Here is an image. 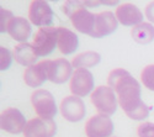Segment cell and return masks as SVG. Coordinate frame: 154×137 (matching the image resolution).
I'll list each match as a JSON object with an SVG mask.
<instances>
[{
    "label": "cell",
    "mask_w": 154,
    "mask_h": 137,
    "mask_svg": "<svg viewBox=\"0 0 154 137\" xmlns=\"http://www.w3.org/2000/svg\"><path fill=\"white\" fill-rule=\"evenodd\" d=\"M109 86L117 94L119 104L125 114L132 120H144L150 109L140 99V84L126 69H113L107 78Z\"/></svg>",
    "instance_id": "cell-1"
},
{
    "label": "cell",
    "mask_w": 154,
    "mask_h": 137,
    "mask_svg": "<svg viewBox=\"0 0 154 137\" xmlns=\"http://www.w3.org/2000/svg\"><path fill=\"white\" fill-rule=\"evenodd\" d=\"M63 11L66 14L76 31L90 35L94 30L95 14L90 12L83 2H66L63 4Z\"/></svg>",
    "instance_id": "cell-2"
},
{
    "label": "cell",
    "mask_w": 154,
    "mask_h": 137,
    "mask_svg": "<svg viewBox=\"0 0 154 137\" xmlns=\"http://www.w3.org/2000/svg\"><path fill=\"white\" fill-rule=\"evenodd\" d=\"M90 100L95 109L99 111V114L110 116L112 115L117 109L119 99L116 96V93L112 88L107 85L97 86L91 93Z\"/></svg>",
    "instance_id": "cell-3"
},
{
    "label": "cell",
    "mask_w": 154,
    "mask_h": 137,
    "mask_svg": "<svg viewBox=\"0 0 154 137\" xmlns=\"http://www.w3.org/2000/svg\"><path fill=\"white\" fill-rule=\"evenodd\" d=\"M32 46L38 57H46L57 47V27H40L33 36Z\"/></svg>",
    "instance_id": "cell-4"
},
{
    "label": "cell",
    "mask_w": 154,
    "mask_h": 137,
    "mask_svg": "<svg viewBox=\"0 0 154 137\" xmlns=\"http://www.w3.org/2000/svg\"><path fill=\"white\" fill-rule=\"evenodd\" d=\"M31 103L38 117L53 120V117L57 114V105L54 96L48 90L38 89L33 92L31 96Z\"/></svg>",
    "instance_id": "cell-5"
},
{
    "label": "cell",
    "mask_w": 154,
    "mask_h": 137,
    "mask_svg": "<svg viewBox=\"0 0 154 137\" xmlns=\"http://www.w3.org/2000/svg\"><path fill=\"white\" fill-rule=\"evenodd\" d=\"M69 89L74 96L84 98L94 89V76L89 69H75L70 78Z\"/></svg>",
    "instance_id": "cell-6"
},
{
    "label": "cell",
    "mask_w": 154,
    "mask_h": 137,
    "mask_svg": "<svg viewBox=\"0 0 154 137\" xmlns=\"http://www.w3.org/2000/svg\"><path fill=\"white\" fill-rule=\"evenodd\" d=\"M30 22L38 27H49L53 25V11L43 0H33L29 9Z\"/></svg>",
    "instance_id": "cell-7"
},
{
    "label": "cell",
    "mask_w": 154,
    "mask_h": 137,
    "mask_svg": "<svg viewBox=\"0 0 154 137\" xmlns=\"http://www.w3.org/2000/svg\"><path fill=\"white\" fill-rule=\"evenodd\" d=\"M26 123L23 114L16 107H8L0 114V127L9 133L17 135L23 132Z\"/></svg>",
    "instance_id": "cell-8"
},
{
    "label": "cell",
    "mask_w": 154,
    "mask_h": 137,
    "mask_svg": "<svg viewBox=\"0 0 154 137\" xmlns=\"http://www.w3.org/2000/svg\"><path fill=\"white\" fill-rule=\"evenodd\" d=\"M57 132V123L54 120L33 117L27 121L23 130L25 137H54Z\"/></svg>",
    "instance_id": "cell-9"
},
{
    "label": "cell",
    "mask_w": 154,
    "mask_h": 137,
    "mask_svg": "<svg viewBox=\"0 0 154 137\" xmlns=\"http://www.w3.org/2000/svg\"><path fill=\"white\" fill-rule=\"evenodd\" d=\"M113 132V122L106 115H94L85 123V133L88 137H111Z\"/></svg>",
    "instance_id": "cell-10"
},
{
    "label": "cell",
    "mask_w": 154,
    "mask_h": 137,
    "mask_svg": "<svg viewBox=\"0 0 154 137\" xmlns=\"http://www.w3.org/2000/svg\"><path fill=\"white\" fill-rule=\"evenodd\" d=\"M72 63L64 58H58L54 61H47V78L52 83L63 84L69 80L73 76Z\"/></svg>",
    "instance_id": "cell-11"
},
{
    "label": "cell",
    "mask_w": 154,
    "mask_h": 137,
    "mask_svg": "<svg viewBox=\"0 0 154 137\" xmlns=\"http://www.w3.org/2000/svg\"><path fill=\"white\" fill-rule=\"evenodd\" d=\"M60 114L67 121L70 122H78L84 119L85 116V104L78 96H67L64 98L60 103Z\"/></svg>",
    "instance_id": "cell-12"
},
{
    "label": "cell",
    "mask_w": 154,
    "mask_h": 137,
    "mask_svg": "<svg viewBox=\"0 0 154 137\" xmlns=\"http://www.w3.org/2000/svg\"><path fill=\"white\" fill-rule=\"evenodd\" d=\"M119 26V21L111 11H102L99 14H95V23L94 30L89 36L93 39H101L111 35L112 32L116 31Z\"/></svg>",
    "instance_id": "cell-13"
},
{
    "label": "cell",
    "mask_w": 154,
    "mask_h": 137,
    "mask_svg": "<svg viewBox=\"0 0 154 137\" xmlns=\"http://www.w3.org/2000/svg\"><path fill=\"white\" fill-rule=\"evenodd\" d=\"M115 16H116L117 21L125 25V26H133V27L142 23L143 20V14L140 12V10L131 3H125L120 5L116 9Z\"/></svg>",
    "instance_id": "cell-14"
},
{
    "label": "cell",
    "mask_w": 154,
    "mask_h": 137,
    "mask_svg": "<svg viewBox=\"0 0 154 137\" xmlns=\"http://www.w3.org/2000/svg\"><path fill=\"white\" fill-rule=\"evenodd\" d=\"M8 32L15 41H19L20 43H25L30 39L32 33L31 22L27 19H23L20 16L14 17L8 27Z\"/></svg>",
    "instance_id": "cell-15"
},
{
    "label": "cell",
    "mask_w": 154,
    "mask_h": 137,
    "mask_svg": "<svg viewBox=\"0 0 154 137\" xmlns=\"http://www.w3.org/2000/svg\"><path fill=\"white\" fill-rule=\"evenodd\" d=\"M47 79V61H42L26 68L23 73V80L31 88H38Z\"/></svg>",
    "instance_id": "cell-16"
},
{
    "label": "cell",
    "mask_w": 154,
    "mask_h": 137,
    "mask_svg": "<svg viewBox=\"0 0 154 137\" xmlns=\"http://www.w3.org/2000/svg\"><path fill=\"white\" fill-rule=\"evenodd\" d=\"M57 46L60 53L72 54L79 46L78 36L66 27H57Z\"/></svg>",
    "instance_id": "cell-17"
},
{
    "label": "cell",
    "mask_w": 154,
    "mask_h": 137,
    "mask_svg": "<svg viewBox=\"0 0 154 137\" xmlns=\"http://www.w3.org/2000/svg\"><path fill=\"white\" fill-rule=\"evenodd\" d=\"M14 59L19 64L25 66V67H31L35 64L37 61V53L32 45L25 42V43H19L14 47Z\"/></svg>",
    "instance_id": "cell-18"
},
{
    "label": "cell",
    "mask_w": 154,
    "mask_h": 137,
    "mask_svg": "<svg viewBox=\"0 0 154 137\" xmlns=\"http://www.w3.org/2000/svg\"><path fill=\"white\" fill-rule=\"evenodd\" d=\"M132 39L140 45H148L154 41V26L150 22H142L131 31Z\"/></svg>",
    "instance_id": "cell-19"
},
{
    "label": "cell",
    "mask_w": 154,
    "mask_h": 137,
    "mask_svg": "<svg viewBox=\"0 0 154 137\" xmlns=\"http://www.w3.org/2000/svg\"><path fill=\"white\" fill-rule=\"evenodd\" d=\"M100 61H101V56L97 52L88 51L76 56L72 62V66L75 69H88L99 64Z\"/></svg>",
    "instance_id": "cell-20"
},
{
    "label": "cell",
    "mask_w": 154,
    "mask_h": 137,
    "mask_svg": "<svg viewBox=\"0 0 154 137\" xmlns=\"http://www.w3.org/2000/svg\"><path fill=\"white\" fill-rule=\"evenodd\" d=\"M140 80L149 90L154 92V64L147 66L140 73Z\"/></svg>",
    "instance_id": "cell-21"
},
{
    "label": "cell",
    "mask_w": 154,
    "mask_h": 137,
    "mask_svg": "<svg viewBox=\"0 0 154 137\" xmlns=\"http://www.w3.org/2000/svg\"><path fill=\"white\" fill-rule=\"evenodd\" d=\"M12 57H14V53L10 49L3 46L0 47V69L6 70L8 68H10L12 63Z\"/></svg>",
    "instance_id": "cell-22"
},
{
    "label": "cell",
    "mask_w": 154,
    "mask_h": 137,
    "mask_svg": "<svg viewBox=\"0 0 154 137\" xmlns=\"http://www.w3.org/2000/svg\"><path fill=\"white\" fill-rule=\"evenodd\" d=\"M15 16L12 15V12L6 10V9H0V32H8V27L11 22V20Z\"/></svg>",
    "instance_id": "cell-23"
},
{
    "label": "cell",
    "mask_w": 154,
    "mask_h": 137,
    "mask_svg": "<svg viewBox=\"0 0 154 137\" xmlns=\"http://www.w3.org/2000/svg\"><path fill=\"white\" fill-rule=\"evenodd\" d=\"M138 137H154V123L153 122H143L137 129Z\"/></svg>",
    "instance_id": "cell-24"
},
{
    "label": "cell",
    "mask_w": 154,
    "mask_h": 137,
    "mask_svg": "<svg viewBox=\"0 0 154 137\" xmlns=\"http://www.w3.org/2000/svg\"><path fill=\"white\" fill-rule=\"evenodd\" d=\"M146 16L150 22L154 23V2L146 6Z\"/></svg>",
    "instance_id": "cell-25"
},
{
    "label": "cell",
    "mask_w": 154,
    "mask_h": 137,
    "mask_svg": "<svg viewBox=\"0 0 154 137\" xmlns=\"http://www.w3.org/2000/svg\"><path fill=\"white\" fill-rule=\"evenodd\" d=\"M83 3H84L85 6H90V8H93V6H99V5L102 4L101 2H83Z\"/></svg>",
    "instance_id": "cell-26"
},
{
    "label": "cell",
    "mask_w": 154,
    "mask_h": 137,
    "mask_svg": "<svg viewBox=\"0 0 154 137\" xmlns=\"http://www.w3.org/2000/svg\"><path fill=\"white\" fill-rule=\"evenodd\" d=\"M102 4H105V5H117L119 3L117 2H101Z\"/></svg>",
    "instance_id": "cell-27"
}]
</instances>
